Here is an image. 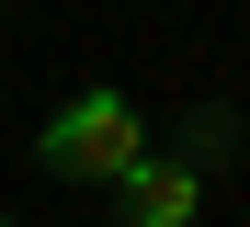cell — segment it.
Returning <instances> with one entry per match:
<instances>
[{
  "label": "cell",
  "mask_w": 250,
  "mask_h": 227,
  "mask_svg": "<svg viewBox=\"0 0 250 227\" xmlns=\"http://www.w3.org/2000/svg\"><path fill=\"white\" fill-rule=\"evenodd\" d=\"M34 159H46L57 182H103V193H114V182L137 170V159H148V114L125 103L114 80H91V91H68V103L46 114V136H34Z\"/></svg>",
  "instance_id": "obj_1"
},
{
  "label": "cell",
  "mask_w": 250,
  "mask_h": 227,
  "mask_svg": "<svg viewBox=\"0 0 250 227\" xmlns=\"http://www.w3.org/2000/svg\"><path fill=\"white\" fill-rule=\"evenodd\" d=\"M193 216H205V182L182 159H137L114 182V227H193Z\"/></svg>",
  "instance_id": "obj_2"
}]
</instances>
